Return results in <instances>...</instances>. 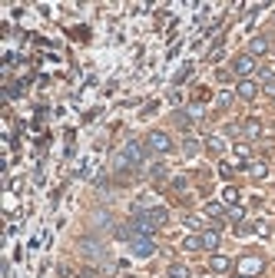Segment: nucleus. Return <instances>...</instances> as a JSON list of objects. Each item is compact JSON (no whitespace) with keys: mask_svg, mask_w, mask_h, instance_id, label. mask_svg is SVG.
I'll return each instance as SVG.
<instances>
[{"mask_svg":"<svg viewBox=\"0 0 275 278\" xmlns=\"http://www.w3.org/2000/svg\"><path fill=\"white\" fill-rule=\"evenodd\" d=\"M143 143H146V149H150L153 156H166V152L173 149V139H169V133H163V129H153Z\"/></svg>","mask_w":275,"mask_h":278,"instance_id":"nucleus-1","label":"nucleus"},{"mask_svg":"<svg viewBox=\"0 0 275 278\" xmlns=\"http://www.w3.org/2000/svg\"><path fill=\"white\" fill-rule=\"evenodd\" d=\"M265 271V258L262 255H242L236 265V275H245V278H255Z\"/></svg>","mask_w":275,"mask_h":278,"instance_id":"nucleus-2","label":"nucleus"},{"mask_svg":"<svg viewBox=\"0 0 275 278\" xmlns=\"http://www.w3.org/2000/svg\"><path fill=\"white\" fill-rule=\"evenodd\" d=\"M252 73H255V56H249V53H236L232 56V76L249 79Z\"/></svg>","mask_w":275,"mask_h":278,"instance_id":"nucleus-3","label":"nucleus"},{"mask_svg":"<svg viewBox=\"0 0 275 278\" xmlns=\"http://www.w3.org/2000/svg\"><path fill=\"white\" fill-rule=\"evenodd\" d=\"M153 252H156V242H153L150 235H136L133 242H129V255H133V258H150Z\"/></svg>","mask_w":275,"mask_h":278,"instance_id":"nucleus-4","label":"nucleus"},{"mask_svg":"<svg viewBox=\"0 0 275 278\" xmlns=\"http://www.w3.org/2000/svg\"><path fill=\"white\" fill-rule=\"evenodd\" d=\"M123 152L133 159L136 166H143V162H146V152H150V149H146V143H136V139H129V143L123 146Z\"/></svg>","mask_w":275,"mask_h":278,"instance_id":"nucleus-5","label":"nucleus"},{"mask_svg":"<svg viewBox=\"0 0 275 278\" xmlns=\"http://www.w3.org/2000/svg\"><path fill=\"white\" fill-rule=\"evenodd\" d=\"M259 93H262V86L255 83V79H239V86H236V96H239V100H255Z\"/></svg>","mask_w":275,"mask_h":278,"instance_id":"nucleus-6","label":"nucleus"},{"mask_svg":"<svg viewBox=\"0 0 275 278\" xmlns=\"http://www.w3.org/2000/svg\"><path fill=\"white\" fill-rule=\"evenodd\" d=\"M136 169H140V166H136V162H133L129 156H126L123 149H119L116 156H113V172H123V175H129V172H136Z\"/></svg>","mask_w":275,"mask_h":278,"instance_id":"nucleus-7","label":"nucleus"},{"mask_svg":"<svg viewBox=\"0 0 275 278\" xmlns=\"http://www.w3.org/2000/svg\"><path fill=\"white\" fill-rule=\"evenodd\" d=\"M268 50H272V37H252L249 40V56H265Z\"/></svg>","mask_w":275,"mask_h":278,"instance_id":"nucleus-8","label":"nucleus"},{"mask_svg":"<svg viewBox=\"0 0 275 278\" xmlns=\"http://www.w3.org/2000/svg\"><path fill=\"white\" fill-rule=\"evenodd\" d=\"M242 136H245V139H262V119L259 116H249L242 123Z\"/></svg>","mask_w":275,"mask_h":278,"instance_id":"nucleus-9","label":"nucleus"},{"mask_svg":"<svg viewBox=\"0 0 275 278\" xmlns=\"http://www.w3.org/2000/svg\"><path fill=\"white\" fill-rule=\"evenodd\" d=\"M143 215H146L156 229H163V225L169 222V209H166V206H156V209H150V212H143Z\"/></svg>","mask_w":275,"mask_h":278,"instance_id":"nucleus-10","label":"nucleus"},{"mask_svg":"<svg viewBox=\"0 0 275 278\" xmlns=\"http://www.w3.org/2000/svg\"><path fill=\"white\" fill-rule=\"evenodd\" d=\"M113 235H116L119 242H126V245H129V242L136 238V225H133V219H129V222H123V225H116V229H113Z\"/></svg>","mask_w":275,"mask_h":278,"instance_id":"nucleus-11","label":"nucleus"},{"mask_svg":"<svg viewBox=\"0 0 275 278\" xmlns=\"http://www.w3.org/2000/svg\"><path fill=\"white\" fill-rule=\"evenodd\" d=\"M209 268H213L216 275H222V271H232V258H229V255H213V258H209Z\"/></svg>","mask_w":275,"mask_h":278,"instance_id":"nucleus-12","label":"nucleus"},{"mask_svg":"<svg viewBox=\"0 0 275 278\" xmlns=\"http://www.w3.org/2000/svg\"><path fill=\"white\" fill-rule=\"evenodd\" d=\"M219 242H222V232L216 229V225L202 232V248H209V252H213V248H219Z\"/></svg>","mask_w":275,"mask_h":278,"instance_id":"nucleus-13","label":"nucleus"},{"mask_svg":"<svg viewBox=\"0 0 275 278\" xmlns=\"http://www.w3.org/2000/svg\"><path fill=\"white\" fill-rule=\"evenodd\" d=\"M259 86H262V93H268L275 100V73L272 70H262L259 73Z\"/></svg>","mask_w":275,"mask_h":278,"instance_id":"nucleus-14","label":"nucleus"},{"mask_svg":"<svg viewBox=\"0 0 275 278\" xmlns=\"http://www.w3.org/2000/svg\"><path fill=\"white\" fill-rule=\"evenodd\" d=\"M202 146H205L202 139H196V136H186V139H182V156H186V159H192L199 149H202Z\"/></svg>","mask_w":275,"mask_h":278,"instance_id":"nucleus-15","label":"nucleus"},{"mask_svg":"<svg viewBox=\"0 0 275 278\" xmlns=\"http://www.w3.org/2000/svg\"><path fill=\"white\" fill-rule=\"evenodd\" d=\"M205 152H209V156H222V152H226V139H222V136H209V139H205Z\"/></svg>","mask_w":275,"mask_h":278,"instance_id":"nucleus-16","label":"nucleus"},{"mask_svg":"<svg viewBox=\"0 0 275 278\" xmlns=\"http://www.w3.org/2000/svg\"><path fill=\"white\" fill-rule=\"evenodd\" d=\"M245 172H249V179L262 182V179L268 175V166H265V162H249V166H245Z\"/></svg>","mask_w":275,"mask_h":278,"instance_id":"nucleus-17","label":"nucleus"},{"mask_svg":"<svg viewBox=\"0 0 275 278\" xmlns=\"http://www.w3.org/2000/svg\"><path fill=\"white\" fill-rule=\"evenodd\" d=\"M166 278H192V271H189V265L176 262V265H169V268H166Z\"/></svg>","mask_w":275,"mask_h":278,"instance_id":"nucleus-18","label":"nucleus"},{"mask_svg":"<svg viewBox=\"0 0 275 278\" xmlns=\"http://www.w3.org/2000/svg\"><path fill=\"white\" fill-rule=\"evenodd\" d=\"M222 206H226V209L239 206V189H236V186H226V192H222Z\"/></svg>","mask_w":275,"mask_h":278,"instance_id":"nucleus-19","label":"nucleus"},{"mask_svg":"<svg viewBox=\"0 0 275 278\" xmlns=\"http://www.w3.org/2000/svg\"><path fill=\"white\" fill-rule=\"evenodd\" d=\"M150 175H153V182H166V179H169V169H166L163 162H153Z\"/></svg>","mask_w":275,"mask_h":278,"instance_id":"nucleus-20","label":"nucleus"},{"mask_svg":"<svg viewBox=\"0 0 275 278\" xmlns=\"http://www.w3.org/2000/svg\"><path fill=\"white\" fill-rule=\"evenodd\" d=\"M226 212H229V209L222 206V199H219V202H209V206H205V215H209V219H222Z\"/></svg>","mask_w":275,"mask_h":278,"instance_id":"nucleus-21","label":"nucleus"},{"mask_svg":"<svg viewBox=\"0 0 275 278\" xmlns=\"http://www.w3.org/2000/svg\"><path fill=\"white\" fill-rule=\"evenodd\" d=\"M173 123H176L179 129H189V126H192V119H189L186 110H176V113H173Z\"/></svg>","mask_w":275,"mask_h":278,"instance_id":"nucleus-22","label":"nucleus"},{"mask_svg":"<svg viewBox=\"0 0 275 278\" xmlns=\"http://www.w3.org/2000/svg\"><path fill=\"white\" fill-rule=\"evenodd\" d=\"M199 248H202V235H189L182 242V252H199Z\"/></svg>","mask_w":275,"mask_h":278,"instance_id":"nucleus-23","label":"nucleus"},{"mask_svg":"<svg viewBox=\"0 0 275 278\" xmlns=\"http://www.w3.org/2000/svg\"><path fill=\"white\" fill-rule=\"evenodd\" d=\"M186 113H189V119H192V123H199V119L205 116V110H202V103H189L186 106Z\"/></svg>","mask_w":275,"mask_h":278,"instance_id":"nucleus-24","label":"nucleus"},{"mask_svg":"<svg viewBox=\"0 0 275 278\" xmlns=\"http://www.w3.org/2000/svg\"><path fill=\"white\" fill-rule=\"evenodd\" d=\"M182 225H186L189 232H199V229H202V219H199V215H186V219H182Z\"/></svg>","mask_w":275,"mask_h":278,"instance_id":"nucleus-25","label":"nucleus"},{"mask_svg":"<svg viewBox=\"0 0 275 278\" xmlns=\"http://www.w3.org/2000/svg\"><path fill=\"white\" fill-rule=\"evenodd\" d=\"M216 106H219V110H229V106H232V93H229V89H222V93L216 96Z\"/></svg>","mask_w":275,"mask_h":278,"instance_id":"nucleus-26","label":"nucleus"},{"mask_svg":"<svg viewBox=\"0 0 275 278\" xmlns=\"http://www.w3.org/2000/svg\"><path fill=\"white\" fill-rule=\"evenodd\" d=\"M189 76H192V63H186V66H182V70H179V73H176V76H173V83H176V86H179V83H186Z\"/></svg>","mask_w":275,"mask_h":278,"instance_id":"nucleus-27","label":"nucleus"},{"mask_svg":"<svg viewBox=\"0 0 275 278\" xmlns=\"http://www.w3.org/2000/svg\"><path fill=\"white\" fill-rule=\"evenodd\" d=\"M226 215H229V219H232L236 225H239V222H245V212H242V206H232V209H229Z\"/></svg>","mask_w":275,"mask_h":278,"instance_id":"nucleus-28","label":"nucleus"},{"mask_svg":"<svg viewBox=\"0 0 275 278\" xmlns=\"http://www.w3.org/2000/svg\"><path fill=\"white\" fill-rule=\"evenodd\" d=\"M219 175H222V179L229 182V179L236 175V166H232V162H219Z\"/></svg>","mask_w":275,"mask_h":278,"instance_id":"nucleus-29","label":"nucleus"},{"mask_svg":"<svg viewBox=\"0 0 275 278\" xmlns=\"http://www.w3.org/2000/svg\"><path fill=\"white\" fill-rule=\"evenodd\" d=\"M93 222L103 229V225H113V219H110V212H96V215H93Z\"/></svg>","mask_w":275,"mask_h":278,"instance_id":"nucleus-30","label":"nucleus"},{"mask_svg":"<svg viewBox=\"0 0 275 278\" xmlns=\"http://www.w3.org/2000/svg\"><path fill=\"white\" fill-rule=\"evenodd\" d=\"M252 232H255V225H245V222H239V225H236V235H239V238L252 235Z\"/></svg>","mask_w":275,"mask_h":278,"instance_id":"nucleus-31","label":"nucleus"},{"mask_svg":"<svg viewBox=\"0 0 275 278\" xmlns=\"http://www.w3.org/2000/svg\"><path fill=\"white\" fill-rule=\"evenodd\" d=\"M7 96L10 100H20V96H24V83H14V86L7 89Z\"/></svg>","mask_w":275,"mask_h":278,"instance_id":"nucleus-32","label":"nucleus"},{"mask_svg":"<svg viewBox=\"0 0 275 278\" xmlns=\"http://www.w3.org/2000/svg\"><path fill=\"white\" fill-rule=\"evenodd\" d=\"M268 232H272V229H268V222H255V235H262V238H265Z\"/></svg>","mask_w":275,"mask_h":278,"instance_id":"nucleus-33","label":"nucleus"},{"mask_svg":"<svg viewBox=\"0 0 275 278\" xmlns=\"http://www.w3.org/2000/svg\"><path fill=\"white\" fill-rule=\"evenodd\" d=\"M186 186H189V182H186V175H176V179H173V189H179V192H182Z\"/></svg>","mask_w":275,"mask_h":278,"instance_id":"nucleus-34","label":"nucleus"},{"mask_svg":"<svg viewBox=\"0 0 275 278\" xmlns=\"http://www.w3.org/2000/svg\"><path fill=\"white\" fill-rule=\"evenodd\" d=\"M123 278H136V275H123Z\"/></svg>","mask_w":275,"mask_h":278,"instance_id":"nucleus-35","label":"nucleus"},{"mask_svg":"<svg viewBox=\"0 0 275 278\" xmlns=\"http://www.w3.org/2000/svg\"><path fill=\"white\" fill-rule=\"evenodd\" d=\"M236 278H245V275H236Z\"/></svg>","mask_w":275,"mask_h":278,"instance_id":"nucleus-36","label":"nucleus"},{"mask_svg":"<svg viewBox=\"0 0 275 278\" xmlns=\"http://www.w3.org/2000/svg\"><path fill=\"white\" fill-rule=\"evenodd\" d=\"M272 103H275V100H272Z\"/></svg>","mask_w":275,"mask_h":278,"instance_id":"nucleus-37","label":"nucleus"}]
</instances>
